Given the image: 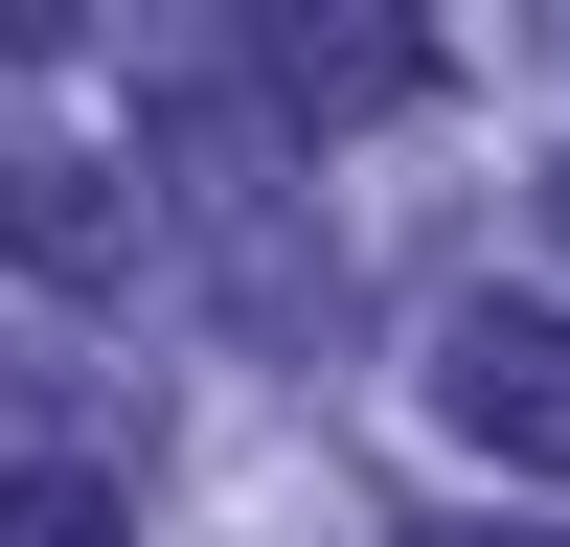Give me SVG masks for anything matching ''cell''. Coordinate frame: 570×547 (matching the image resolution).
<instances>
[{"label":"cell","instance_id":"cell-5","mask_svg":"<svg viewBox=\"0 0 570 547\" xmlns=\"http://www.w3.org/2000/svg\"><path fill=\"white\" fill-rule=\"evenodd\" d=\"M411 547H570V525H411Z\"/></svg>","mask_w":570,"mask_h":547},{"label":"cell","instance_id":"cell-4","mask_svg":"<svg viewBox=\"0 0 570 547\" xmlns=\"http://www.w3.org/2000/svg\"><path fill=\"white\" fill-rule=\"evenodd\" d=\"M0 547H137V501L91 479V456H23V479H0Z\"/></svg>","mask_w":570,"mask_h":547},{"label":"cell","instance_id":"cell-6","mask_svg":"<svg viewBox=\"0 0 570 547\" xmlns=\"http://www.w3.org/2000/svg\"><path fill=\"white\" fill-rule=\"evenodd\" d=\"M525 228H548V251H570V160H548V182H525Z\"/></svg>","mask_w":570,"mask_h":547},{"label":"cell","instance_id":"cell-2","mask_svg":"<svg viewBox=\"0 0 570 547\" xmlns=\"http://www.w3.org/2000/svg\"><path fill=\"white\" fill-rule=\"evenodd\" d=\"M274 69V115H389V91H434V23L411 0H297V23H228Z\"/></svg>","mask_w":570,"mask_h":547},{"label":"cell","instance_id":"cell-1","mask_svg":"<svg viewBox=\"0 0 570 547\" xmlns=\"http://www.w3.org/2000/svg\"><path fill=\"white\" fill-rule=\"evenodd\" d=\"M434 434H480L502 479H570V319L548 297H456L434 319Z\"/></svg>","mask_w":570,"mask_h":547},{"label":"cell","instance_id":"cell-3","mask_svg":"<svg viewBox=\"0 0 570 547\" xmlns=\"http://www.w3.org/2000/svg\"><path fill=\"white\" fill-rule=\"evenodd\" d=\"M0 251L69 274V297H137V206H115V160H0Z\"/></svg>","mask_w":570,"mask_h":547}]
</instances>
